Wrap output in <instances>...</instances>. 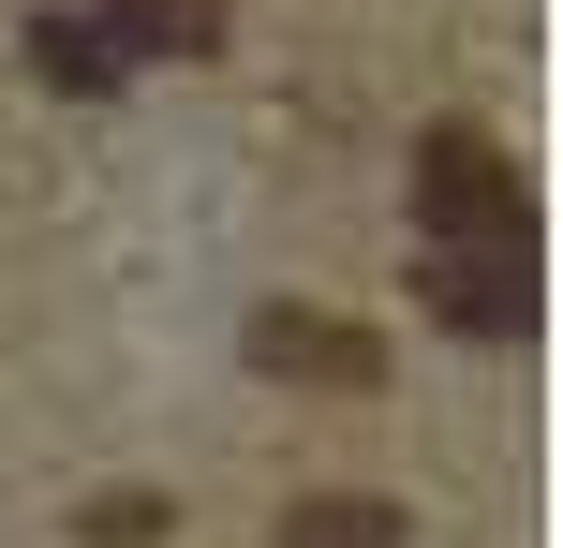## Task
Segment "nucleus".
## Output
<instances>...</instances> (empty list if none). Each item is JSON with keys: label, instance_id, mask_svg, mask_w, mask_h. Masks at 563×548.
Listing matches in <instances>:
<instances>
[{"label": "nucleus", "instance_id": "1", "mask_svg": "<svg viewBox=\"0 0 563 548\" xmlns=\"http://www.w3.org/2000/svg\"><path fill=\"white\" fill-rule=\"evenodd\" d=\"M416 223H430V253H445V237H534V178H519L475 119H430L416 134Z\"/></svg>", "mask_w": 563, "mask_h": 548}, {"label": "nucleus", "instance_id": "2", "mask_svg": "<svg viewBox=\"0 0 563 548\" xmlns=\"http://www.w3.org/2000/svg\"><path fill=\"white\" fill-rule=\"evenodd\" d=\"M430 312L460 326V342H534V237H445L430 253Z\"/></svg>", "mask_w": 563, "mask_h": 548}, {"label": "nucleus", "instance_id": "3", "mask_svg": "<svg viewBox=\"0 0 563 548\" xmlns=\"http://www.w3.org/2000/svg\"><path fill=\"white\" fill-rule=\"evenodd\" d=\"M253 371H297V385H371L386 356H371L341 312H282V297H267V312H253Z\"/></svg>", "mask_w": 563, "mask_h": 548}, {"label": "nucleus", "instance_id": "4", "mask_svg": "<svg viewBox=\"0 0 563 548\" xmlns=\"http://www.w3.org/2000/svg\"><path fill=\"white\" fill-rule=\"evenodd\" d=\"M89 30L119 59H208L223 45V0H89Z\"/></svg>", "mask_w": 563, "mask_h": 548}, {"label": "nucleus", "instance_id": "5", "mask_svg": "<svg viewBox=\"0 0 563 548\" xmlns=\"http://www.w3.org/2000/svg\"><path fill=\"white\" fill-rule=\"evenodd\" d=\"M282 548H400V504H282Z\"/></svg>", "mask_w": 563, "mask_h": 548}, {"label": "nucleus", "instance_id": "6", "mask_svg": "<svg viewBox=\"0 0 563 548\" xmlns=\"http://www.w3.org/2000/svg\"><path fill=\"white\" fill-rule=\"evenodd\" d=\"M30 59H45L59 89H104V75H119V45H104V30H89V15H59V30H30Z\"/></svg>", "mask_w": 563, "mask_h": 548}, {"label": "nucleus", "instance_id": "7", "mask_svg": "<svg viewBox=\"0 0 563 548\" xmlns=\"http://www.w3.org/2000/svg\"><path fill=\"white\" fill-rule=\"evenodd\" d=\"M148 534H164V504H148V490H104V504H89V548H148Z\"/></svg>", "mask_w": 563, "mask_h": 548}]
</instances>
